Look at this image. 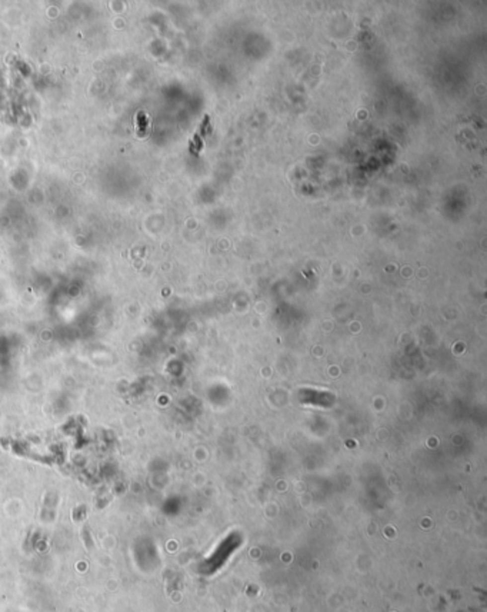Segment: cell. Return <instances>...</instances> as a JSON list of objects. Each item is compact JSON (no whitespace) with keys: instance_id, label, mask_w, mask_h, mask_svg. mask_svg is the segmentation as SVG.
I'll return each mask as SVG.
<instances>
[{"instance_id":"1","label":"cell","mask_w":487,"mask_h":612,"mask_svg":"<svg viewBox=\"0 0 487 612\" xmlns=\"http://www.w3.org/2000/svg\"><path fill=\"white\" fill-rule=\"evenodd\" d=\"M148 127H149L148 116L143 113V112H140V113L137 114V132H139V135H140V136L146 135Z\"/></svg>"}]
</instances>
